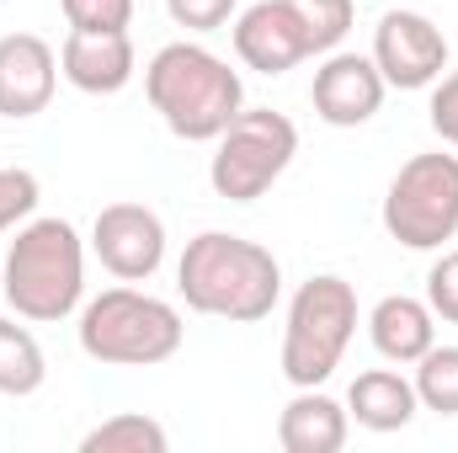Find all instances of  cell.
I'll return each instance as SVG.
<instances>
[{"instance_id":"1","label":"cell","mask_w":458,"mask_h":453,"mask_svg":"<svg viewBox=\"0 0 458 453\" xmlns=\"http://www.w3.org/2000/svg\"><path fill=\"white\" fill-rule=\"evenodd\" d=\"M176 288L187 299V310L214 315V321H267L277 294H283V267L267 245L225 235V229H203L187 240L182 261H176Z\"/></svg>"},{"instance_id":"2","label":"cell","mask_w":458,"mask_h":453,"mask_svg":"<svg viewBox=\"0 0 458 453\" xmlns=\"http://www.w3.org/2000/svg\"><path fill=\"white\" fill-rule=\"evenodd\" d=\"M144 97L160 113V123L187 144H214L245 107L240 70H229V59H219L203 43H187V38L165 43L149 59Z\"/></svg>"},{"instance_id":"3","label":"cell","mask_w":458,"mask_h":453,"mask_svg":"<svg viewBox=\"0 0 458 453\" xmlns=\"http://www.w3.org/2000/svg\"><path fill=\"white\" fill-rule=\"evenodd\" d=\"M0 294L16 321H70L86 299V240L70 219H27L5 245Z\"/></svg>"},{"instance_id":"4","label":"cell","mask_w":458,"mask_h":453,"mask_svg":"<svg viewBox=\"0 0 458 453\" xmlns=\"http://www.w3.org/2000/svg\"><path fill=\"white\" fill-rule=\"evenodd\" d=\"M182 337L176 304L139 288H107L81 310V352L107 368H155L182 352Z\"/></svg>"},{"instance_id":"5","label":"cell","mask_w":458,"mask_h":453,"mask_svg":"<svg viewBox=\"0 0 458 453\" xmlns=\"http://www.w3.org/2000/svg\"><path fill=\"white\" fill-rule=\"evenodd\" d=\"M352 337H357V288L336 272L299 283L283 331V379L293 389H320L342 368Z\"/></svg>"},{"instance_id":"6","label":"cell","mask_w":458,"mask_h":453,"mask_svg":"<svg viewBox=\"0 0 458 453\" xmlns=\"http://www.w3.org/2000/svg\"><path fill=\"white\" fill-rule=\"evenodd\" d=\"M299 155V128L272 107H240V117L214 139L208 182L229 203H256Z\"/></svg>"},{"instance_id":"7","label":"cell","mask_w":458,"mask_h":453,"mask_svg":"<svg viewBox=\"0 0 458 453\" xmlns=\"http://www.w3.org/2000/svg\"><path fill=\"white\" fill-rule=\"evenodd\" d=\"M384 229L405 251H443L458 235V155H411L384 192Z\"/></svg>"},{"instance_id":"8","label":"cell","mask_w":458,"mask_h":453,"mask_svg":"<svg viewBox=\"0 0 458 453\" xmlns=\"http://www.w3.org/2000/svg\"><path fill=\"white\" fill-rule=\"evenodd\" d=\"M373 64H378L384 86L427 91L448 70V38L421 11H384L373 27Z\"/></svg>"},{"instance_id":"9","label":"cell","mask_w":458,"mask_h":453,"mask_svg":"<svg viewBox=\"0 0 458 453\" xmlns=\"http://www.w3.org/2000/svg\"><path fill=\"white\" fill-rule=\"evenodd\" d=\"M91 251L117 283H149L165 261V225L144 203H107L91 225Z\"/></svg>"},{"instance_id":"10","label":"cell","mask_w":458,"mask_h":453,"mask_svg":"<svg viewBox=\"0 0 458 453\" xmlns=\"http://www.w3.org/2000/svg\"><path fill=\"white\" fill-rule=\"evenodd\" d=\"M384 75L373 64V54H326L320 70H315V86H310V102L315 117L331 123V128H362L368 117L384 107Z\"/></svg>"},{"instance_id":"11","label":"cell","mask_w":458,"mask_h":453,"mask_svg":"<svg viewBox=\"0 0 458 453\" xmlns=\"http://www.w3.org/2000/svg\"><path fill=\"white\" fill-rule=\"evenodd\" d=\"M59 86V54L38 32H5L0 38V117H38L54 102Z\"/></svg>"},{"instance_id":"12","label":"cell","mask_w":458,"mask_h":453,"mask_svg":"<svg viewBox=\"0 0 458 453\" xmlns=\"http://www.w3.org/2000/svg\"><path fill=\"white\" fill-rule=\"evenodd\" d=\"M234 54L245 70H261V75H288L293 64L310 59V43L288 11V0H256L250 11H240L234 21Z\"/></svg>"},{"instance_id":"13","label":"cell","mask_w":458,"mask_h":453,"mask_svg":"<svg viewBox=\"0 0 458 453\" xmlns=\"http://www.w3.org/2000/svg\"><path fill=\"white\" fill-rule=\"evenodd\" d=\"M139 70L128 32H70L59 48V75L86 97H117Z\"/></svg>"},{"instance_id":"14","label":"cell","mask_w":458,"mask_h":453,"mask_svg":"<svg viewBox=\"0 0 458 453\" xmlns=\"http://www.w3.org/2000/svg\"><path fill=\"white\" fill-rule=\"evenodd\" d=\"M352 416L342 400H331L326 389H299L283 416H277V443L283 453H342Z\"/></svg>"},{"instance_id":"15","label":"cell","mask_w":458,"mask_h":453,"mask_svg":"<svg viewBox=\"0 0 458 453\" xmlns=\"http://www.w3.org/2000/svg\"><path fill=\"white\" fill-rule=\"evenodd\" d=\"M416 411H421L416 384L405 373H394V368H368L346 389V416L357 427H368V432H400V427H411Z\"/></svg>"},{"instance_id":"16","label":"cell","mask_w":458,"mask_h":453,"mask_svg":"<svg viewBox=\"0 0 458 453\" xmlns=\"http://www.w3.org/2000/svg\"><path fill=\"white\" fill-rule=\"evenodd\" d=\"M368 337L378 346V357H389V363H416L432 341H437V315H432V304L427 299H411V294H389V299H378L373 304V315H368Z\"/></svg>"},{"instance_id":"17","label":"cell","mask_w":458,"mask_h":453,"mask_svg":"<svg viewBox=\"0 0 458 453\" xmlns=\"http://www.w3.org/2000/svg\"><path fill=\"white\" fill-rule=\"evenodd\" d=\"M48 379V357L38 337L27 326H16L11 315H0V395L21 400V395H38Z\"/></svg>"},{"instance_id":"18","label":"cell","mask_w":458,"mask_h":453,"mask_svg":"<svg viewBox=\"0 0 458 453\" xmlns=\"http://www.w3.org/2000/svg\"><path fill=\"white\" fill-rule=\"evenodd\" d=\"M171 438L155 416H139V411H123V416H107L102 427H91L81 438V453H165Z\"/></svg>"},{"instance_id":"19","label":"cell","mask_w":458,"mask_h":453,"mask_svg":"<svg viewBox=\"0 0 458 453\" xmlns=\"http://www.w3.org/2000/svg\"><path fill=\"white\" fill-rule=\"evenodd\" d=\"M288 11H293L299 32H304V43H310V59L336 54L342 38L352 32V16H357L352 0H288Z\"/></svg>"},{"instance_id":"20","label":"cell","mask_w":458,"mask_h":453,"mask_svg":"<svg viewBox=\"0 0 458 453\" xmlns=\"http://www.w3.org/2000/svg\"><path fill=\"white\" fill-rule=\"evenodd\" d=\"M416 400L437 416H458V346H427L416 357Z\"/></svg>"},{"instance_id":"21","label":"cell","mask_w":458,"mask_h":453,"mask_svg":"<svg viewBox=\"0 0 458 453\" xmlns=\"http://www.w3.org/2000/svg\"><path fill=\"white\" fill-rule=\"evenodd\" d=\"M38 198H43V187H38L32 171L0 166V235L16 229V225H27V219L38 214Z\"/></svg>"},{"instance_id":"22","label":"cell","mask_w":458,"mask_h":453,"mask_svg":"<svg viewBox=\"0 0 458 453\" xmlns=\"http://www.w3.org/2000/svg\"><path fill=\"white\" fill-rule=\"evenodd\" d=\"M70 32H128L133 0H59Z\"/></svg>"},{"instance_id":"23","label":"cell","mask_w":458,"mask_h":453,"mask_svg":"<svg viewBox=\"0 0 458 453\" xmlns=\"http://www.w3.org/2000/svg\"><path fill=\"white\" fill-rule=\"evenodd\" d=\"M427 304L437 321L458 326V251H443L427 272Z\"/></svg>"},{"instance_id":"24","label":"cell","mask_w":458,"mask_h":453,"mask_svg":"<svg viewBox=\"0 0 458 453\" xmlns=\"http://www.w3.org/2000/svg\"><path fill=\"white\" fill-rule=\"evenodd\" d=\"M165 11L187 32H219L229 16H234V0H165Z\"/></svg>"},{"instance_id":"25","label":"cell","mask_w":458,"mask_h":453,"mask_svg":"<svg viewBox=\"0 0 458 453\" xmlns=\"http://www.w3.org/2000/svg\"><path fill=\"white\" fill-rule=\"evenodd\" d=\"M427 113H432V133L458 150V70H448V75L432 86V107H427Z\"/></svg>"}]
</instances>
